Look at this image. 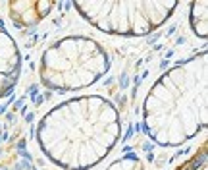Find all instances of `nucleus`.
<instances>
[{"instance_id":"2","label":"nucleus","mask_w":208,"mask_h":170,"mask_svg":"<svg viewBox=\"0 0 208 170\" xmlns=\"http://www.w3.org/2000/svg\"><path fill=\"white\" fill-rule=\"evenodd\" d=\"M143 132L160 147H179L208 124V50H201L158 75L141 110Z\"/></svg>"},{"instance_id":"4","label":"nucleus","mask_w":208,"mask_h":170,"mask_svg":"<svg viewBox=\"0 0 208 170\" xmlns=\"http://www.w3.org/2000/svg\"><path fill=\"white\" fill-rule=\"evenodd\" d=\"M177 2H73L91 27L116 37H146L177 10Z\"/></svg>"},{"instance_id":"8","label":"nucleus","mask_w":208,"mask_h":170,"mask_svg":"<svg viewBox=\"0 0 208 170\" xmlns=\"http://www.w3.org/2000/svg\"><path fill=\"white\" fill-rule=\"evenodd\" d=\"M106 170H145V164H143V160L139 159V155L127 153V155L112 160V163L106 166Z\"/></svg>"},{"instance_id":"6","label":"nucleus","mask_w":208,"mask_h":170,"mask_svg":"<svg viewBox=\"0 0 208 170\" xmlns=\"http://www.w3.org/2000/svg\"><path fill=\"white\" fill-rule=\"evenodd\" d=\"M21 70V52L15 39L0 25V74L18 78Z\"/></svg>"},{"instance_id":"5","label":"nucleus","mask_w":208,"mask_h":170,"mask_svg":"<svg viewBox=\"0 0 208 170\" xmlns=\"http://www.w3.org/2000/svg\"><path fill=\"white\" fill-rule=\"evenodd\" d=\"M56 4L50 0H31V2H8V16L18 27H33L40 23Z\"/></svg>"},{"instance_id":"9","label":"nucleus","mask_w":208,"mask_h":170,"mask_svg":"<svg viewBox=\"0 0 208 170\" xmlns=\"http://www.w3.org/2000/svg\"><path fill=\"white\" fill-rule=\"evenodd\" d=\"M15 83H18V78H10V75H2L0 74V99L8 97L12 91H14Z\"/></svg>"},{"instance_id":"1","label":"nucleus","mask_w":208,"mask_h":170,"mask_svg":"<svg viewBox=\"0 0 208 170\" xmlns=\"http://www.w3.org/2000/svg\"><path fill=\"white\" fill-rule=\"evenodd\" d=\"M120 137V110L102 95L69 97L44 112L35 129L40 153L64 170L98 166Z\"/></svg>"},{"instance_id":"3","label":"nucleus","mask_w":208,"mask_h":170,"mask_svg":"<svg viewBox=\"0 0 208 170\" xmlns=\"http://www.w3.org/2000/svg\"><path fill=\"white\" fill-rule=\"evenodd\" d=\"M110 70V56L89 35H66L43 50L39 79L50 91L73 93L102 79Z\"/></svg>"},{"instance_id":"7","label":"nucleus","mask_w":208,"mask_h":170,"mask_svg":"<svg viewBox=\"0 0 208 170\" xmlns=\"http://www.w3.org/2000/svg\"><path fill=\"white\" fill-rule=\"evenodd\" d=\"M189 25L193 29L195 37L206 39L208 37V2L198 0V2L189 4Z\"/></svg>"}]
</instances>
